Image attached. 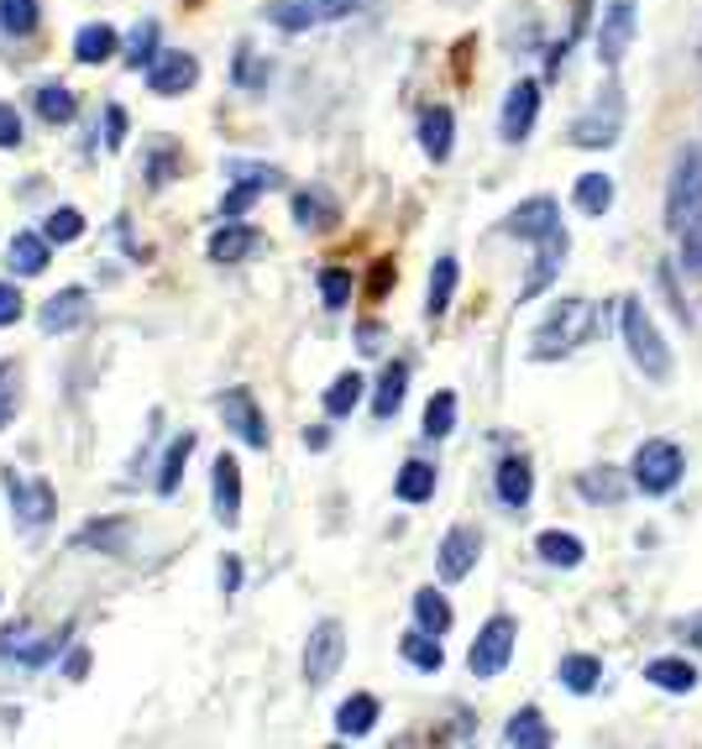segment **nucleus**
<instances>
[{"label": "nucleus", "mask_w": 702, "mask_h": 749, "mask_svg": "<svg viewBox=\"0 0 702 749\" xmlns=\"http://www.w3.org/2000/svg\"><path fill=\"white\" fill-rule=\"evenodd\" d=\"M562 262H566V231L556 226V231H545L541 237V257H535V268H530V278H524L520 299H541L556 278H562Z\"/></svg>", "instance_id": "14"}, {"label": "nucleus", "mask_w": 702, "mask_h": 749, "mask_svg": "<svg viewBox=\"0 0 702 749\" xmlns=\"http://www.w3.org/2000/svg\"><path fill=\"white\" fill-rule=\"evenodd\" d=\"M21 320V294L11 283H0V325H17Z\"/></svg>", "instance_id": "50"}, {"label": "nucleus", "mask_w": 702, "mask_h": 749, "mask_svg": "<svg viewBox=\"0 0 702 749\" xmlns=\"http://www.w3.org/2000/svg\"><path fill=\"white\" fill-rule=\"evenodd\" d=\"M216 519H221L226 530H237L241 524V467H237V456L231 451H221L216 456Z\"/></svg>", "instance_id": "15"}, {"label": "nucleus", "mask_w": 702, "mask_h": 749, "mask_svg": "<svg viewBox=\"0 0 702 749\" xmlns=\"http://www.w3.org/2000/svg\"><path fill=\"white\" fill-rule=\"evenodd\" d=\"M404 660L409 666H420V670H441L446 666V651H441V634H430V630H420V634H404Z\"/></svg>", "instance_id": "31"}, {"label": "nucleus", "mask_w": 702, "mask_h": 749, "mask_svg": "<svg viewBox=\"0 0 702 749\" xmlns=\"http://www.w3.org/2000/svg\"><path fill=\"white\" fill-rule=\"evenodd\" d=\"M619 331H624L629 356H635V367H640L650 383H666V377H671V346H666V335L656 331V320H650V310H645L640 299H624Z\"/></svg>", "instance_id": "2"}, {"label": "nucleus", "mask_w": 702, "mask_h": 749, "mask_svg": "<svg viewBox=\"0 0 702 749\" xmlns=\"http://www.w3.org/2000/svg\"><path fill=\"white\" fill-rule=\"evenodd\" d=\"M126 59L137 63V69L158 59V21H142L137 32H132V48H126Z\"/></svg>", "instance_id": "47"}, {"label": "nucleus", "mask_w": 702, "mask_h": 749, "mask_svg": "<svg viewBox=\"0 0 702 749\" xmlns=\"http://www.w3.org/2000/svg\"><path fill=\"white\" fill-rule=\"evenodd\" d=\"M635 0H608L603 6V21H598V63L603 69H619L624 53H629V42H635Z\"/></svg>", "instance_id": "8"}, {"label": "nucleus", "mask_w": 702, "mask_h": 749, "mask_svg": "<svg viewBox=\"0 0 702 749\" xmlns=\"http://www.w3.org/2000/svg\"><path fill=\"white\" fill-rule=\"evenodd\" d=\"M577 493H583L587 503H624V493H629V477L614 472V467H593V472L577 477Z\"/></svg>", "instance_id": "23"}, {"label": "nucleus", "mask_w": 702, "mask_h": 749, "mask_svg": "<svg viewBox=\"0 0 702 749\" xmlns=\"http://www.w3.org/2000/svg\"><path fill=\"white\" fill-rule=\"evenodd\" d=\"M514 639H520V624H514L509 613H493V618L478 630L472 651H467L472 676H499V670L509 666V655H514Z\"/></svg>", "instance_id": "5"}, {"label": "nucleus", "mask_w": 702, "mask_h": 749, "mask_svg": "<svg viewBox=\"0 0 702 749\" xmlns=\"http://www.w3.org/2000/svg\"><path fill=\"white\" fill-rule=\"evenodd\" d=\"M38 21H42L38 0H0V32L6 38H32Z\"/></svg>", "instance_id": "34"}, {"label": "nucleus", "mask_w": 702, "mask_h": 749, "mask_svg": "<svg viewBox=\"0 0 702 749\" xmlns=\"http://www.w3.org/2000/svg\"><path fill=\"white\" fill-rule=\"evenodd\" d=\"M362 6H367V0H279L268 17H273V27H283V32H310V27H321V21L352 17Z\"/></svg>", "instance_id": "7"}, {"label": "nucleus", "mask_w": 702, "mask_h": 749, "mask_svg": "<svg viewBox=\"0 0 702 749\" xmlns=\"http://www.w3.org/2000/svg\"><path fill=\"white\" fill-rule=\"evenodd\" d=\"M6 488H11V503H17L21 524H42L53 513V488L48 482H27L21 472H6Z\"/></svg>", "instance_id": "17"}, {"label": "nucleus", "mask_w": 702, "mask_h": 749, "mask_svg": "<svg viewBox=\"0 0 702 749\" xmlns=\"http://www.w3.org/2000/svg\"><path fill=\"white\" fill-rule=\"evenodd\" d=\"M84 670H90V651H74L63 660V676H69V682H84Z\"/></svg>", "instance_id": "52"}, {"label": "nucleus", "mask_w": 702, "mask_h": 749, "mask_svg": "<svg viewBox=\"0 0 702 749\" xmlns=\"http://www.w3.org/2000/svg\"><path fill=\"white\" fill-rule=\"evenodd\" d=\"M42 237H48V241H80V237H84V216L63 205V210H53V216H48Z\"/></svg>", "instance_id": "46"}, {"label": "nucleus", "mask_w": 702, "mask_h": 749, "mask_svg": "<svg viewBox=\"0 0 702 749\" xmlns=\"http://www.w3.org/2000/svg\"><path fill=\"white\" fill-rule=\"evenodd\" d=\"M682 472H687V456L677 440H645L640 451H635V488L650 498L671 493L682 482Z\"/></svg>", "instance_id": "4"}, {"label": "nucleus", "mask_w": 702, "mask_h": 749, "mask_svg": "<svg viewBox=\"0 0 702 749\" xmlns=\"http://www.w3.org/2000/svg\"><path fill=\"white\" fill-rule=\"evenodd\" d=\"M116 540H126V519L90 524V530H80V540H74V545H84V551H116Z\"/></svg>", "instance_id": "45"}, {"label": "nucleus", "mask_w": 702, "mask_h": 749, "mask_svg": "<svg viewBox=\"0 0 702 749\" xmlns=\"http://www.w3.org/2000/svg\"><path fill=\"white\" fill-rule=\"evenodd\" d=\"M415 618H420V630L446 634V630H451V618H457V613H451V603H446V597H441L436 587H420V592H415Z\"/></svg>", "instance_id": "35"}, {"label": "nucleus", "mask_w": 702, "mask_h": 749, "mask_svg": "<svg viewBox=\"0 0 702 749\" xmlns=\"http://www.w3.org/2000/svg\"><path fill=\"white\" fill-rule=\"evenodd\" d=\"M430 493H436V461H404V472H399L404 503H425Z\"/></svg>", "instance_id": "37"}, {"label": "nucleus", "mask_w": 702, "mask_h": 749, "mask_svg": "<svg viewBox=\"0 0 702 749\" xmlns=\"http://www.w3.org/2000/svg\"><path fill=\"white\" fill-rule=\"evenodd\" d=\"M184 174V153L179 147H174V142H158V147H153V168H147V184H174V178Z\"/></svg>", "instance_id": "43"}, {"label": "nucleus", "mask_w": 702, "mask_h": 749, "mask_svg": "<svg viewBox=\"0 0 702 749\" xmlns=\"http://www.w3.org/2000/svg\"><path fill=\"white\" fill-rule=\"evenodd\" d=\"M336 220H342V210H336V199L325 195V189L294 195V226H304V231H331Z\"/></svg>", "instance_id": "19"}, {"label": "nucleus", "mask_w": 702, "mask_h": 749, "mask_svg": "<svg viewBox=\"0 0 702 749\" xmlns=\"http://www.w3.org/2000/svg\"><path fill=\"white\" fill-rule=\"evenodd\" d=\"M478 555H482V534L472 524H451L441 540V576L446 582H462L478 566Z\"/></svg>", "instance_id": "13"}, {"label": "nucleus", "mask_w": 702, "mask_h": 749, "mask_svg": "<svg viewBox=\"0 0 702 749\" xmlns=\"http://www.w3.org/2000/svg\"><path fill=\"white\" fill-rule=\"evenodd\" d=\"M147 84L158 90V95H184V90H195L200 84V59L195 53H158V59L147 63Z\"/></svg>", "instance_id": "11"}, {"label": "nucleus", "mask_w": 702, "mask_h": 749, "mask_svg": "<svg viewBox=\"0 0 702 749\" xmlns=\"http://www.w3.org/2000/svg\"><path fill=\"white\" fill-rule=\"evenodd\" d=\"M346 660V630L336 618H325L310 630V645H304V676H310V687H325Z\"/></svg>", "instance_id": "6"}, {"label": "nucleus", "mask_w": 702, "mask_h": 749, "mask_svg": "<svg viewBox=\"0 0 702 749\" xmlns=\"http://www.w3.org/2000/svg\"><path fill=\"white\" fill-rule=\"evenodd\" d=\"M645 682L661 691H692L698 687V666L692 660H682V655H661V660H650L645 666Z\"/></svg>", "instance_id": "20"}, {"label": "nucleus", "mask_w": 702, "mask_h": 749, "mask_svg": "<svg viewBox=\"0 0 702 749\" xmlns=\"http://www.w3.org/2000/svg\"><path fill=\"white\" fill-rule=\"evenodd\" d=\"M562 682L572 691H593L603 682V660H598V655H566V660H562Z\"/></svg>", "instance_id": "39"}, {"label": "nucleus", "mask_w": 702, "mask_h": 749, "mask_svg": "<svg viewBox=\"0 0 702 749\" xmlns=\"http://www.w3.org/2000/svg\"><path fill=\"white\" fill-rule=\"evenodd\" d=\"M189 451H195V430H184L174 446H168V456H163V472H158V493H174L184 477V461H189Z\"/></svg>", "instance_id": "40"}, {"label": "nucleus", "mask_w": 702, "mask_h": 749, "mask_svg": "<svg viewBox=\"0 0 702 749\" xmlns=\"http://www.w3.org/2000/svg\"><path fill=\"white\" fill-rule=\"evenodd\" d=\"M457 294V257H441L436 273H430V294H425V315H446Z\"/></svg>", "instance_id": "33"}, {"label": "nucleus", "mask_w": 702, "mask_h": 749, "mask_svg": "<svg viewBox=\"0 0 702 749\" xmlns=\"http://www.w3.org/2000/svg\"><path fill=\"white\" fill-rule=\"evenodd\" d=\"M535 551H541V561H551V566H562V572H572V566H583L587 545L577 540V534H566V530H541V540H535Z\"/></svg>", "instance_id": "25"}, {"label": "nucleus", "mask_w": 702, "mask_h": 749, "mask_svg": "<svg viewBox=\"0 0 702 749\" xmlns=\"http://www.w3.org/2000/svg\"><path fill=\"white\" fill-rule=\"evenodd\" d=\"M221 415H226V430H237L252 451H268V419H262V409H258V398L247 394V388H231V394L221 398Z\"/></svg>", "instance_id": "9"}, {"label": "nucleus", "mask_w": 702, "mask_h": 749, "mask_svg": "<svg viewBox=\"0 0 702 749\" xmlns=\"http://www.w3.org/2000/svg\"><path fill=\"white\" fill-rule=\"evenodd\" d=\"M74 59H80V63L116 59V32H111L105 21H90V27H80V38H74Z\"/></svg>", "instance_id": "28"}, {"label": "nucleus", "mask_w": 702, "mask_h": 749, "mask_svg": "<svg viewBox=\"0 0 702 749\" xmlns=\"http://www.w3.org/2000/svg\"><path fill=\"white\" fill-rule=\"evenodd\" d=\"M572 199H577V210H583V216H603V210L614 205V178L608 174H583Z\"/></svg>", "instance_id": "36"}, {"label": "nucleus", "mask_w": 702, "mask_h": 749, "mask_svg": "<svg viewBox=\"0 0 702 749\" xmlns=\"http://www.w3.org/2000/svg\"><path fill=\"white\" fill-rule=\"evenodd\" d=\"M357 341H362V352H378V346H383V331H378V325H362Z\"/></svg>", "instance_id": "54"}, {"label": "nucleus", "mask_w": 702, "mask_h": 749, "mask_svg": "<svg viewBox=\"0 0 702 749\" xmlns=\"http://www.w3.org/2000/svg\"><path fill=\"white\" fill-rule=\"evenodd\" d=\"M0 147H21V116H17V105H0Z\"/></svg>", "instance_id": "48"}, {"label": "nucleus", "mask_w": 702, "mask_h": 749, "mask_svg": "<svg viewBox=\"0 0 702 749\" xmlns=\"http://www.w3.org/2000/svg\"><path fill=\"white\" fill-rule=\"evenodd\" d=\"M105 142H111V147L126 142V111H121V105H105Z\"/></svg>", "instance_id": "49"}, {"label": "nucleus", "mask_w": 702, "mask_h": 749, "mask_svg": "<svg viewBox=\"0 0 702 749\" xmlns=\"http://www.w3.org/2000/svg\"><path fill=\"white\" fill-rule=\"evenodd\" d=\"M357 294V283H352V273L346 268H325L321 273V299L325 310H346V299Z\"/></svg>", "instance_id": "44"}, {"label": "nucleus", "mask_w": 702, "mask_h": 749, "mask_svg": "<svg viewBox=\"0 0 702 749\" xmlns=\"http://www.w3.org/2000/svg\"><path fill=\"white\" fill-rule=\"evenodd\" d=\"M503 745H551V729H545V718L535 708H520L503 729Z\"/></svg>", "instance_id": "38"}, {"label": "nucleus", "mask_w": 702, "mask_h": 749, "mask_svg": "<svg viewBox=\"0 0 702 749\" xmlns=\"http://www.w3.org/2000/svg\"><path fill=\"white\" fill-rule=\"evenodd\" d=\"M74 111H80L74 90H63V84H42V90H38V116L48 121V126H69V121H74Z\"/></svg>", "instance_id": "32"}, {"label": "nucleus", "mask_w": 702, "mask_h": 749, "mask_svg": "<svg viewBox=\"0 0 702 749\" xmlns=\"http://www.w3.org/2000/svg\"><path fill=\"white\" fill-rule=\"evenodd\" d=\"M362 394H367V377L362 373H342L331 388H325V415L331 419H346L352 409L362 404Z\"/></svg>", "instance_id": "29"}, {"label": "nucleus", "mask_w": 702, "mask_h": 749, "mask_svg": "<svg viewBox=\"0 0 702 749\" xmlns=\"http://www.w3.org/2000/svg\"><path fill=\"white\" fill-rule=\"evenodd\" d=\"M388 283H394V262L383 257L378 268H373V278H367V299H383L388 294Z\"/></svg>", "instance_id": "51"}, {"label": "nucleus", "mask_w": 702, "mask_h": 749, "mask_svg": "<svg viewBox=\"0 0 702 749\" xmlns=\"http://www.w3.org/2000/svg\"><path fill=\"white\" fill-rule=\"evenodd\" d=\"M48 247H53V241L42 237V231H17V237H11V273H21V278H38L42 268H48Z\"/></svg>", "instance_id": "21"}, {"label": "nucleus", "mask_w": 702, "mask_h": 749, "mask_svg": "<svg viewBox=\"0 0 702 749\" xmlns=\"http://www.w3.org/2000/svg\"><path fill=\"white\" fill-rule=\"evenodd\" d=\"M499 498L509 509H524L535 498V467L524 456H503L499 461Z\"/></svg>", "instance_id": "18"}, {"label": "nucleus", "mask_w": 702, "mask_h": 749, "mask_svg": "<svg viewBox=\"0 0 702 749\" xmlns=\"http://www.w3.org/2000/svg\"><path fill=\"white\" fill-rule=\"evenodd\" d=\"M556 210H562V205H556L551 195H535L503 220V231H509V237H524V241H541L545 231H556Z\"/></svg>", "instance_id": "16"}, {"label": "nucleus", "mask_w": 702, "mask_h": 749, "mask_svg": "<svg viewBox=\"0 0 702 749\" xmlns=\"http://www.w3.org/2000/svg\"><path fill=\"white\" fill-rule=\"evenodd\" d=\"M535 116H541V84L535 80H520L503 100V116H499V132L503 142H524L535 132Z\"/></svg>", "instance_id": "10"}, {"label": "nucleus", "mask_w": 702, "mask_h": 749, "mask_svg": "<svg viewBox=\"0 0 702 749\" xmlns=\"http://www.w3.org/2000/svg\"><path fill=\"white\" fill-rule=\"evenodd\" d=\"M21 409V367L17 362H0V430L17 419Z\"/></svg>", "instance_id": "42"}, {"label": "nucleus", "mask_w": 702, "mask_h": 749, "mask_svg": "<svg viewBox=\"0 0 702 749\" xmlns=\"http://www.w3.org/2000/svg\"><path fill=\"white\" fill-rule=\"evenodd\" d=\"M598 320H603V304H593V299H562V304L535 325L530 352L541 356V362H556V356L577 352L587 335H598Z\"/></svg>", "instance_id": "1"}, {"label": "nucleus", "mask_w": 702, "mask_h": 749, "mask_svg": "<svg viewBox=\"0 0 702 749\" xmlns=\"http://www.w3.org/2000/svg\"><path fill=\"white\" fill-rule=\"evenodd\" d=\"M404 394H409V367H404V362H394V367L378 377L373 415H378V419H394V415H399V404H404Z\"/></svg>", "instance_id": "27"}, {"label": "nucleus", "mask_w": 702, "mask_h": 749, "mask_svg": "<svg viewBox=\"0 0 702 749\" xmlns=\"http://www.w3.org/2000/svg\"><path fill=\"white\" fill-rule=\"evenodd\" d=\"M451 137H457V116H451L446 105L425 111V121H420V147H425V153H430L436 163L451 158Z\"/></svg>", "instance_id": "22"}, {"label": "nucleus", "mask_w": 702, "mask_h": 749, "mask_svg": "<svg viewBox=\"0 0 702 749\" xmlns=\"http://www.w3.org/2000/svg\"><path fill=\"white\" fill-rule=\"evenodd\" d=\"M258 247H262V231H252V226H226V231L210 237V257L216 262H241V257L258 252Z\"/></svg>", "instance_id": "26"}, {"label": "nucleus", "mask_w": 702, "mask_h": 749, "mask_svg": "<svg viewBox=\"0 0 702 749\" xmlns=\"http://www.w3.org/2000/svg\"><path fill=\"white\" fill-rule=\"evenodd\" d=\"M373 724H378V697L373 691H357L336 708V734H346V739H362Z\"/></svg>", "instance_id": "24"}, {"label": "nucleus", "mask_w": 702, "mask_h": 749, "mask_svg": "<svg viewBox=\"0 0 702 749\" xmlns=\"http://www.w3.org/2000/svg\"><path fill=\"white\" fill-rule=\"evenodd\" d=\"M682 634H692V639H698V645H702V613H692V618H682Z\"/></svg>", "instance_id": "55"}, {"label": "nucleus", "mask_w": 702, "mask_h": 749, "mask_svg": "<svg viewBox=\"0 0 702 749\" xmlns=\"http://www.w3.org/2000/svg\"><path fill=\"white\" fill-rule=\"evenodd\" d=\"M451 425H457V394L441 388V394L425 404V435H430V440H441V435H451Z\"/></svg>", "instance_id": "41"}, {"label": "nucleus", "mask_w": 702, "mask_h": 749, "mask_svg": "<svg viewBox=\"0 0 702 749\" xmlns=\"http://www.w3.org/2000/svg\"><path fill=\"white\" fill-rule=\"evenodd\" d=\"M572 147H614L619 142V116H583L566 132Z\"/></svg>", "instance_id": "30"}, {"label": "nucleus", "mask_w": 702, "mask_h": 749, "mask_svg": "<svg viewBox=\"0 0 702 749\" xmlns=\"http://www.w3.org/2000/svg\"><path fill=\"white\" fill-rule=\"evenodd\" d=\"M84 320H90V294L84 289H63V294H53L38 310L42 335H69V331H80Z\"/></svg>", "instance_id": "12"}, {"label": "nucleus", "mask_w": 702, "mask_h": 749, "mask_svg": "<svg viewBox=\"0 0 702 749\" xmlns=\"http://www.w3.org/2000/svg\"><path fill=\"white\" fill-rule=\"evenodd\" d=\"M666 226L682 237L692 226H702V153H682L677 168H671V184H666Z\"/></svg>", "instance_id": "3"}, {"label": "nucleus", "mask_w": 702, "mask_h": 749, "mask_svg": "<svg viewBox=\"0 0 702 749\" xmlns=\"http://www.w3.org/2000/svg\"><path fill=\"white\" fill-rule=\"evenodd\" d=\"M237 582H241V561H237V555H226V561H221V587L237 592Z\"/></svg>", "instance_id": "53"}]
</instances>
